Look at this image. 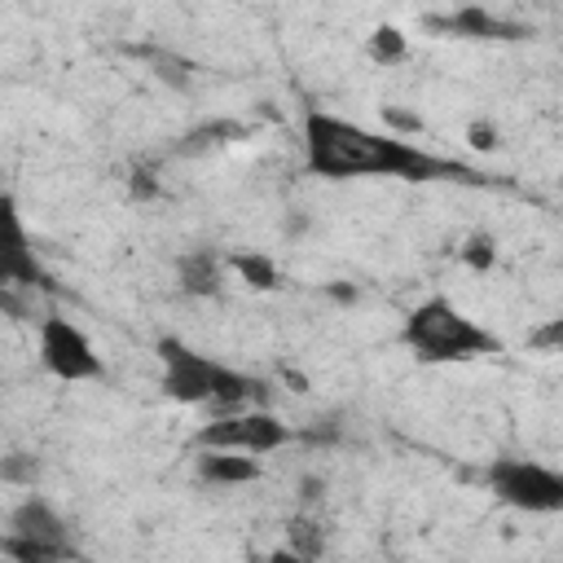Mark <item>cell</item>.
<instances>
[{
  "instance_id": "cell-1",
  "label": "cell",
  "mask_w": 563,
  "mask_h": 563,
  "mask_svg": "<svg viewBox=\"0 0 563 563\" xmlns=\"http://www.w3.org/2000/svg\"><path fill=\"white\" fill-rule=\"evenodd\" d=\"M303 167L321 180H356V176H396V180H475L471 167L453 158H435L422 145L396 136V132H374L356 119L330 114V110H308L303 114Z\"/></svg>"
},
{
  "instance_id": "cell-2",
  "label": "cell",
  "mask_w": 563,
  "mask_h": 563,
  "mask_svg": "<svg viewBox=\"0 0 563 563\" xmlns=\"http://www.w3.org/2000/svg\"><path fill=\"white\" fill-rule=\"evenodd\" d=\"M154 347H158V365H163V378H158L163 396L176 405H211L220 413H242L268 396L264 378L233 369V365L189 347L176 334H163Z\"/></svg>"
},
{
  "instance_id": "cell-3",
  "label": "cell",
  "mask_w": 563,
  "mask_h": 563,
  "mask_svg": "<svg viewBox=\"0 0 563 563\" xmlns=\"http://www.w3.org/2000/svg\"><path fill=\"white\" fill-rule=\"evenodd\" d=\"M400 343L422 365H457V361H479V356L501 352V339L484 330L475 317H466L444 295H431L405 312Z\"/></svg>"
},
{
  "instance_id": "cell-4",
  "label": "cell",
  "mask_w": 563,
  "mask_h": 563,
  "mask_svg": "<svg viewBox=\"0 0 563 563\" xmlns=\"http://www.w3.org/2000/svg\"><path fill=\"white\" fill-rule=\"evenodd\" d=\"M484 484L497 501L523 515H563V471L532 457H497L484 471Z\"/></svg>"
},
{
  "instance_id": "cell-5",
  "label": "cell",
  "mask_w": 563,
  "mask_h": 563,
  "mask_svg": "<svg viewBox=\"0 0 563 563\" xmlns=\"http://www.w3.org/2000/svg\"><path fill=\"white\" fill-rule=\"evenodd\" d=\"M295 440V427H286L277 413L268 409H242V413H220L211 422H202L194 431V449H224V453H251V457H264V453H277L282 444Z\"/></svg>"
},
{
  "instance_id": "cell-6",
  "label": "cell",
  "mask_w": 563,
  "mask_h": 563,
  "mask_svg": "<svg viewBox=\"0 0 563 563\" xmlns=\"http://www.w3.org/2000/svg\"><path fill=\"white\" fill-rule=\"evenodd\" d=\"M40 365L62 383H88V378L106 374L92 339L62 312H44L40 317Z\"/></svg>"
},
{
  "instance_id": "cell-7",
  "label": "cell",
  "mask_w": 563,
  "mask_h": 563,
  "mask_svg": "<svg viewBox=\"0 0 563 563\" xmlns=\"http://www.w3.org/2000/svg\"><path fill=\"white\" fill-rule=\"evenodd\" d=\"M4 224H9L4 246H0V282H4V290H57L53 273L40 264V255H35L26 229H22V216H18L13 198H4Z\"/></svg>"
},
{
  "instance_id": "cell-8",
  "label": "cell",
  "mask_w": 563,
  "mask_h": 563,
  "mask_svg": "<svg viewBox=\"0 0 563 563\" xmlns=\"http://www.w3.org/2000/svg\"><path fill=\"white\" fill-rule=\"evenodd\" d=\"M422 26L435 35H449V40H528L532 35V26L501 18L493 9H479V4H466L453 13H427Z\"/></svg>"
},
{
  "instance_id": "cell-9",
  "label": "cell",
  "mask_w": 563,
  "mask_h": 563,
  "mask_svg": "<svg viewBox=\"0 0 563 563\" xmlns=\"http://www.w3.org/2000/svg\"><path fill=\"white\" fill-rule=\"evenodd\" d=\"M9 532L75 550V545H70V523H66V519H62V510H57L48 497H40V493H26V497L9 510Z\"/></svg>"
},
{
  "instance_id": "cell-10",
  "label": "cell",
  "mask_w": 563,
  "mask_h": 563,
  "mask_svg": "<svg viewBox=\"0 0 563 563\" xmlns=\"http://www.w3.org/2000/svg\"><path fill=\"white\" fill-rule=\"evenodd\" d=\"M194 471H198L202 484L242 488V484H255L260 479V457H251V453H224V449H202L198 462H194Z\"/></svg>"
},
{
  "instance_id": "cell-11",
  "label": "cell",
  "mask_w": 563,
  "mask_h": 563,
  "mask_svg": "<svg viewBox=\"0 0 563 563\" xmlns=\"http://www.w3.org/2000/svg\"><path fill=\"white\" fill-rule=\"evenodd\" d=\"M220 277H224V264H220V255H216L211 246H194V251H185V255L176 260V286H180V295H189V299H211V295H220Z\"/></svg>"
},
{
  "instance_id": "cell-12",
  "label": "cell",
  "mask_w": 563,
  "mask_h": 563,
  "mask_svg": "<svg viewBox=\"0 0 563 563\" xmlns=\"http://www.w3.org/2000/svg\"><path fill=\"white\" fill-rule=\"evenodd\" d=\"M0 550H4L13 563H70V559H75V550H66V545H48V541L18 537V532H4Z\"/></svg>"
},
{
  "instance_id": "cell-13",
  "label": "cell",
  "mask_w": 563,
  "mask_h": 563,
  "mask_svg": "<svg viewBox=\"0 0 563 563\" xmlns=\"http://www.w3.org/2000/svg\"><path fill=\"white\" fill-rule=\"evenodd\" d=\"M229 268L251 286V290H277L282 286V273L273 264V255L264 251H246V255H229Z\"/></svg>"
},
{
  "instance_id": "cell-14",
  "label": "cell",
  "mask_w": 563,
  "mask_h": 563,
  "mask_svg": "<svg viewBox=\"0 0 563 563\" xmlns=\"http://www.w3.org/2000/svg\"><path fill=\"white\" fill-rule=\"evenodd\" d=\"M365 53H369L378 66H396V62H405V53H409L405 31H400V26H374L369 40H365Z\"/></svg>"
},
{
  "instance_id": "cell-15",
  "label": "cell",
  "mask_w": 563,
  "mask_h": 563,
  "mask_svg": "<svg viewBox=\"0 0 563 563\" xmlns=\"http://www.w3.org/2000/svg\"><path fill=\"white\" fill-rule=\"evenodd\" d=\"M457 260L471 268V273H488L497 264V238L493 233H471L462 246H457Z\"/></svg>"
},
{
  "instance_id": "cell-16",
  "label": "cell",
  "mask_w": 563,
  "mask_h": 563,
  "mask_svg": "<svg viewBox=\"0 0 563 563\" xmlns=\"http://www.w3.org/2000/svg\"><path fill=\"white\" fill-rule=\"evenodd\" d=\"M150 66H154V75L163 79V84H172V88H189V62L185 57H172V53H158V48H136Z\"/></svg>"
},
{
  "instance_id": "cell-17",
  "label": "cell",
  "mask_w": 563,
  "mask_h": 563,
  "mask_svg": "<svg viewBox=\"0 0 563 563\" xmlns=\"http://www.w3.org/2000/svg\"><path fill=\"white\" fill-rule=\"evenodd\" d=\"M242 132H246L242 123H224V119H220V123H202V128H194L176 150H180V154H198V150H207V145L224 141V136H242Z\"/></svg>"
},
{
  "instance_id": "cell-18",
  "label": "cell",
  "mask_w": 563,
  "mask_h": 563,
  "mask_svg": "<svg viewBox=\"0 0 563 563\" xmlns=\"http://www.w3.org/2000/svg\"><path fill=\"white\" fill-rule=\"evenodd\" d=\"M528 347H532V352H563V317L541 321V325L528 334Z\"/></svg>"
},
{
  "instance_id": "cell-19",
  "label": "cell",
  "mask_w": 563,
  "mask_h": 563,
  "mask_svg": "<svg viewBox=\"0 0 563 563\" xmlns=\"http://www.w3.org/2000/svg\"><path fill=\"white\" fill-rule=\"evenodd\" d=\"M466 141H471V150L488 154V150H497V145H501V132H497V123H493V119H471V123H466Z\"/></svg>"
},
{
  "instance_id": "cell-20",
  "label": "cell",
  "mask_w": 563,
  "mask_h": 563,
  "mask_svg": "<svg viewBox=\"0 0 563 563\" xmlns=\"http://www.w3.org/2000/svg\"><path fill=\"white\" fill-rule=\"evenodd\" d=\"M290 550H299L308 559H321V532H312V523L303 515L290 523Z\"/></svg>"
},
{
  "instance_id": "cell-21",
  "label": "cell",
  "mask_w": 563,
  "mask_h": 563,
  "mask_svg": "<svg viewBox=\"0 0 563 563\" xmlns=\"http://www.w3.org/2000/svg\"><path fill=\"white\" fill-rule=\"evenodd\" d=\"M128 189H132V198H154L158 194V180H154V172H132Z\"/></svg>"
},
{
  "instance_id": "cell-22",
  "label": "cell",
  "mask_w": 563,
  "mask_h": 563,
  "mask_svg": "<svg viewBox=\"0 0 563 563\" xmlns=\"http://www.w3.org/2000/svg\"><path fill=\"white\" fill-rule=\"evenodd\" d=\"M383 119H387V128H405V132H413V128H418V119H413V114H405V110H396V106H387V110H383Z\"/></svg>"
},
{
  "instance_id": "cell-23",
  "label": "cell",
  "mask_w": 563,
  "mask_h": 563,
  "mask_svg": "<svg viewBox=\"0 0 563 563\" xmlns=\"http://www.w3.org/2000/svg\"><path fill=\"white\" fill-rule=\"evenodd\" d=\"M325 295H330V299H339V303H356V286H347V282H330V286H325Z\"/></svg>"
},
{
  "instance_id": "cell-24",
  "label": "cell",
  "mask_w": 563,
  "mask_h": 563,
  "mask_svg": "<svg viewBox=\"0 0 563 563\" xmlns=\"http://www.w3.org/2000/svg\"><path fill=\"white\" fill-rule=\"evenodd\" d=\"M268 563H321V559H308V554H299V550H290V545H286V550H273V554H268Z\"/></svg>"
},
{
  "instance_id": "cell-25",
  "label": "cell",
  "mask_w": 563,
  "mask_h": 563,
  "mask_svg": "<svg viewBox=\"0 0 563 563\" xmlns=\"http://www.w3.org/2000/svg\"><path fill=\"white\" fill-rule=\"evenodd\" d=\"M303 229H308V216H299V211H290V216H286V224H282V233H286V238H295V233H303Z\"/></svg>"
},
{
  "instance_id": "cell-26",
  "label": "cell",
  "mask_w": 563,
  "mask_h": 563,
  "mask_svg": "<svg viewBox=\"0 0 563 563\" xmlns=\"http://www.w3.org/2000/svg\"><path fill=\"white\" fill-rule=\"evenodd\" d=\"M299 488H303V501H312V497H321V488H325V484H321L317 475H303V479H299Z\"/></svg>"
}]
</instances>
